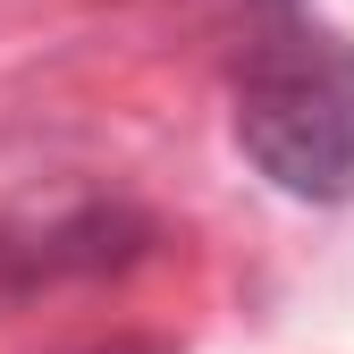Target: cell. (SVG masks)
Returning <instances> with one entry per match:
<instances>
[{"label":"cell","instance_id":"cell-1","mask_svg":"<svg viewBox=\"0 0 354 354\" xmlns=\"http://www.w3.org/2000/svg\"><path fill=\"white\" fill-rule=\"evenodd\" d=\"M236 144L295 203L354 194V42L329 26H270L236 68Z\"/></svg>","mask_w":354,"mask_h":354}]
</instances>
